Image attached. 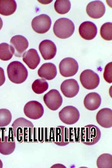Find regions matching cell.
Returning <instances> with one entry per match:
<instances>
[{
    "mask_svg": "<svg viewBox=\"0 0 112 168\" xmlns=\"http://www.w3.org/2000/svg\"><path fill=\"white\" fill-rule=\"evenodd\" d=\"M7 73L9 80L16 84L24 82L28 76V71L25 66L18 61L10 63L7 68Z\"/></svg>",
    "mask_w": 112,
    "mask_h": 168,
    "instance_id": "6da1fadb",
    "label": "cell"
},
{
    "mask_svg": "<svg viewBox=\"0 0 112 168\" xmlns=\"http://www.w3.org/2000/svg\"><path fill=\"white\" fill-rule=\"evenodd\" d=\"M53 32L58 38L64 39L70 37L73 33L75 26L69 19L61 18L57 20L53 26Z\"/></svg>",
    "mask_w": 112,
    "mask_h": 168,
    "instance_id": "7a4b0ae2",
    "label": "cell"
},
{
    "mask_svg": "<svg viewBox=\"0 0 112 168\" xmlns=\"http://www.w3.org/2000/svg\"><path fill=\"white\" fill-rule=\"evenodd\" d=\"M81 139L84 144L91 146L97 143L101 137L100 129L94 125H86L81 129Z\"/></svg>",
    "mask_w": 112,
    "mask_h": 168,
    "instance_id": "3957f363",
    "label": "cell"
},
{
    "mask_svg": "<svg viewBox=\"0 0 112 168\" xmlns=\"http://www.w3.org/2000/svg\"><path fill=\"white\" fill-rule=\"evenodd\" d=\"M12 127L13 128L14 136L19 140L32 131L34 125L30 121L24 118L20 117L14 120Z\"/></svg>",
    "mask_w": 112,
    "mask_h": 168,
    "instance_id": "277c9868",
    "label": "cell"
},
{
    "mask_svg": "<svg viewBox=\"0 0 112 168\" xmlns=\"http://www.w3.org/2000/svg\"><path fill=\"white\" fill-rule=\"evenodd\" d=\"M80 80L83 86L88 90L96 88L99 85L100 81L98 75L89 69L85 70L81 72Z\"/></svg>",
    "mask_w": 112,
    "mask_h": 168,
    "instance_id": "5b68a950",
    "label": "cell"
},
{
    "mask_svg": "<svg viewBox=\"0 0 112 168\" xmlns=\"http://www.w3.org/2000/svg\"><path fill=\"white\" fill-rule=\"evenodd\" d=\"M60 120L67 125L75 124L79 120L80 113L78 109L72 106H67L63 107L59 112Z\"/></svg>",
    "mask_w": 112,
    "mask_h": 168,
    "instance_id": "8992f818",
    "label": "cell"
},
{
    "mask_svg": "<svg viewBox=\"0 0 112 168\" xmlns=\"http://www.w3.org/2000/svg\"><path fill=\"white\" fill-rule=\"evenodd\" d=\"M59 68L61 74L64 77L74 75L77 72L78 65L74 58L67 57L62 59L59 63Z\"/></svg>",
    "mask_w": 112,
    "mask_h": 168,
    "instance_id": "52a82bcc",
    "label": "cell"
},
{
    "mask_svg": "<svg viewBox=\"0 0 112 168\" xmlns=\"http://www.w3.org/2000/svg\"><path fill=\"white\" fill-rule=\"evenodd\" d=\"M31 25L35 32L39 34H44L50 28L51 20L48 15L42 14L35 17L32 20Z\"/></svg>",
    "mask_w": 112,
    "mask_h": 168,
    "instance_id": "ba28073f",
    "label": "cell"
},
{
    "mask_svg": "<svg viewBox=\"0 0 112 168\" xmlns=\"http://www.w3.org/2000/svg\"><path fill=\"white\" fill-rule=\"evenodd\" d=\"M24 112L26 116L33 119L41 118L44 113L42 104L37 101L32 100L27 103L24 107Z\"/></svg>",
    "mask_w": 112,
    "mask_h": 168,
    "instance_id": "9c48e42d",
    "label": "cell"
},
{
    "mask_svg": "<svg viewBox=\"0 0 112 168\" xmlns=\"http://www.w3.org/2000/svg\"><path fill=\"white\" fill-rule=\"evenodd\" d=\"M47 106L52 110H57L62 105L63 98L58 91L53 89L45 94L43 97Z\"/></svg>",
    "mask_w": 112,
    "mask_h": 168,
    "instance_id": "30bf717a",
    "label": "cell"
},
{
    "mask_svg": "<svg viewBox=\"0 0 112 168\" xmlns=\"http://www.w3.org/2000/svg\"><path fill=\"white\" fill-rule=\"evenodd\" d=\"M39 50L43 58L46 60L53 58L55 56L57 48L54 42L49 40H45L40 44Z\"/></svg>",
    "mask_w": 112,
    "mask_h": 168,
    "instance_id": "8fae6325",
    "label": "cell"
},
{
    "mask_svg": "<svg viewBox=\"0 0 112 168\" xmlns=\"http://www.w3.org/2000/svg\"><path fill=\"white\" fill-rule=\"evenodd\" d=\"M10 43L14 50V54L17 57L22 56L29 45L27 39L24 36L20 35L13 36L10 40Z\"/></svg>",
    "mask_w": 112,
    "mask_h": 168,
    "instance_id": "7c38bea8",
    "label": "cell"
},
{
    "mask_svg": "<svg viewBox=\"0 0 112 168\" xmlns=\"http://www.w3.org/2000/svg\"><path fill=\"white\" fill-rule=\"evenodd\" d=\"M61 90L63 95L68 98H72L78 94L79 90L77 81L73 79L66 80L60 86Z\"/></svg>",
    "mask_w": 112,
    "mask_h": 168,
    "instance_id": "4fadbf2b",
    "label": "cell"
},
{
    "mask_svg": "<svg viewBox=\"0 0 112 168\" xmlns=\"http://www.w3.org/2000/svg\"><path fill=\"white\" fill-rule=\"evenodd\" d=\"M105 11V6L103 2L99 0L89 2L86 7V12L91 18L98 19L102 17Z\"/></svg>",
    "mask_w": 112,
    "mask_h": 168,
    "instance_id": "5bb4252c",
    "label": "cell"
},
{
    "mask_svg": "<svg viewBox=\"0 0 112 168\" xmlns=\"http://www.w3.org/2000/svg\"><path fill=\"white\" fill-rule=\"evenodd\" d=\"M97 32L96 26L90 21L83 22L79 28V32L81 36L84 39L91 40L96 36Z\"/></svg>",
    "mask_w": 112,
    "mask_h": 168,
    "instance_id": "9a60e30c",
    "label": "cell"
},
{
    "mask_svg": "<svg viewBox=\"0 0 112 168\" xmlns=\"http://www.w3.org/2000/svg\"><path fill=\"white\" fill-rule=\"evenodd\" d=\"M96 120L98 124L105 128L112 127V110L109 108L101 109L97 112Z\"/></svg>",
    "mask_w": 112,
    "mask_h": 168,
    "instance_id": "2e32d148",
    "label": "cell"
},
{
    "mask_svg": "<svg viewBox=\"0 0 112 168\" xmlns=\"http://www.w3.org/2000/svg\"><path fill=\"white\" fill-rule=\"evenodd\" d=\"M23 60L31 69H35L40 62V58L37 50L31 49L24 53Z\"/></svg>",
    "mask_w": 112,
    "mask_h": 168,
    "instance_id": "e0dca14e",
    "label": "cell"
},
{
    "mask_svg": "<svg viewBox=\"0 0 112 168\" xmlns=\"http://www.w3.org/2000/svg\"><path fill=\"white\" fill-rule=\"evenodd\" d=\"M39 76L47 80L54 79L57 74V68L53 63H47L43 64L38 71Z\"/></svg>",
    "mask_w": 112,
    "mask_h": 168,
    "instance_id": "ac0fdd59",
    "label": "cell"
},
{
    "mask_svg": "<svg viewBox=\"0 0 112 168\" xmlns=\"http://www.w3.org/2000/svg\"><path fill=\"white\" fill-rule=\"evenodd\" d=\"M54 142L61 146H65L69 143V134L68 128L64 126H59L56 128Z\"/></svg>",
    "mask_w": 112,
    "mask_h": 168,
    "instance_id": "d6986e66",
    "label": "cell"
},
{
    "mask_svg": "<svg viewBox=\"0 0 112 168\" xmlns=\"http://www.w3.org/2000/svg\"><path fill=\"white\" fill-rule=\"evenodd\" d=\"M101 102L100 96L97 93L92 92L88 94L84 100L85 107L90 110H94L99 108Z\"/></svg>",
    "mask_w": 112,
    "mask_h": 168,
    "instance_id": "ffe728a7",
    "label": "cell"
},
{
    "mask_svg": "<svg viewBox=\"0 0 112 168\" xmlns=\"http://www.w3.org/2000/svg\"><path fill=\"white\" fill-rule=\"evenodd\" d=\"M16 144L14 141L11 140L7 136L0 139V153L3 155L12 154L15 150Z\"/></svg>",
    "mask_w": 112,
    "mask_h": 168,
    "instance_id": "44dd1931",
    "label": "cell"
},
{
    "mask_svg": "<svg viewBox=\"0 0 112 168\" xmlns=\"http://www.w3.org/2000/svg\"><path fill=\"white\" fill-rule=\"evenodd\" d=\"M16 8V3L14 0H0V14L2 15H11L15 12Z\"/></svg>",
    "mask_w": 112,
    "mask_h": 168,
    "instance_id": "7402d4cb",
    "label": "cell"
},
{
    "mask_svg": "<svg viewBox=\"0 0 112 168\" xmlns=\"http://www.w3.org/2000/svg\"><path fill=\"white\" fill-rule=\"evenodd\" d=\"M14 54L13 47L6 43L0 44V59L3 61L10 60Z\"/></svg>",
    "mask_w": 112,
    "mask_h": 168,
    "instance_id": "603a6c76",
    "label": "cell"
},
{
    "mask_svg": "<svg viewBox=\"0 0 112 168\" xmlns=\"http://www.w3.org/2000/svg\"><path fill=\"white\" fill-rule=\"evenodd\" d=\"M96 165L98 168H112V156L109 153H104L97 158Z\"/></svg>",
    "mask_w": 112,
    "mask_h": 168,
    "instance_id": "cb8c5ba5",
    "label": "cell"
},
{
    "mask_svg": "<svg viewBox=\"0 0 112 168\" xmlns=\"http://www.w3.org/2000/svg\"><path fill=\"white\" fill-rule=\"evenodd\" d=\"M49 87V85L46 81L43 79L35 80L32 85V88L33 91L37 94L43 93Z\"/></svg>",
    "mask_w": 112,
    "mask_h": 168,
    "instance_id": "d4e9b609",
    "label": "cell"
},
{
    "mask_svg": "<svg viewBox=\"0 0 112 168\" xmlns=\"http://www.w3.org/2000/svg\"><path fill=\"white\" fill-rule=\"evenodd\" d=\"M71 4L69 0H56L54 3V7L56 12L59 14H64L67 13L70 10Z\"/></svg>",
    "mask_w": 112,
    "mask_h": 168,
    "instance_id": "484cf974",
    "label": "cell"
},
{
    "mask_svg": "<svg viewBox=\"0 0 112 168\" xmlns=\"http://www.w3.org/2000/svg\"><path fill=\"white\" fill-rule=\"evenodd\" d=\"M12 119V114L8 110L0 109V127L7 126L11 123Z\"/></svg>",
    "mask_w": 112,
    "mask_h": 168,
    "instance_id": "4316f807",
    "label": "cell"
},
{
    "mask_svg": "<svg viewBox=\"0 0 112 168\" xmlns=\"http://www.w3.org/2000/svg\"><path fill=\"white\" fill-rule=\"evenodd\" d=\"M112 23L108 22L104 24L100 29V35L102 38L106 40H112Z\"/></svg>",
    "mask_w": 112,
    "mask_h": 168,
    "instance_id": "83f0119b",
    "label": "cell"
},
{
    "mask_svg": "<svg viewBox=\"0 0 112 168\" xmlns=\"http://www.w3.org/2000/svg\"><path fill=\"white\" fill-rule=\"evenodd\" d=\"M112 63H109L105 66L103 73V77L105 80L110 83L112 82Z\"/></svg>",
    "mask_w": 112,
    "mask_h": 168,
    "instance_id": "f1b7e54d",
    "label": "cell"
},
{
    "mask_svg": "<svg viewBox=\"0 0 112 168\" xmlns=\"http://www.w3.org/2000/svg\"><path fill=\"white\" fill-rule=\"evenodd\" d=\"M5 81V77L3 69L0 67V86H2Z\"/></svg>",
    "mask_w": 112,
    "mask_h": 168,
    "instance_id": "f546056e",
    "label": "cell"
},
{
    "mask_svg": "<svg viewBox=\"0 0 112 168\" xmlns=\"http://www.w3.org/2000/svg\"><path fill=\"white\" fill-rule=\"evenodd\" d=\"M2 26H3L2 20V18H1V17H0V30L2 28Z\"/></svg>",
    "mask_w": 112,
    "mask_h": 168,
    "instance_id": "4dcf8cb0",
    "label": "cell"
},
{
    "mask_svg": "<svg viewBox=\"0 0 112 168\" xmlns=\"http://www.w3.org/2000/svg\"><path fill=\"white\" fill-rule=\"evenodd\" d=\"M3 167V163L2 161L0 159V168H2Z\"/></svg>",
    "mask_w": 112,
    "mask_h": 168,
    "instance_id": "1f68e13d",
    "label": "cell"
}]
</instances>
